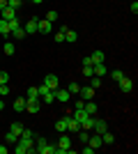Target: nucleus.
Here are the masks:
<instances>
[{
  "label": "nucleus",
  "mask_w": 138,
  "mask_h": 154,
  "mask_svg": "<svg viewBox=\"0 0 138 154\" xmlns=\"http://www.w3.org/2000/svg\"><path fill=\"white\" fill-rule=\"evenodd\" d=\"M69 147H72V138H69L67 131H65V134H60V140H58V145H55V154H65Z\"/></svg>",
  "instance_id": "nucleus-1"
},
{
  "label": "nucleus",
  "mask_w": 138,
  "mask_h": 154,
  "mask_svg": "<svg viewBox=\"0 0 138 154\" xmlns=\"http://www.w3.org/2000/svg\"><path fill=\"white\" fill-rule=\"evenodd\" d=\"M26 110L28 113H39L41 110V99H26Z\"/></svg>",
  "instance_id": "nucleus-2"
},
{
  "label": "nucleus",
  "mask_w": 138,
  "mask_h": 154,
  "mask_svg": "<svg viewBox=\"0 0 138 154\" xmlns=\"http://www.w3.org/2000/svg\"><path fill=\"white\" fill-rule=\"evenodd\" d=\"M44 85H48L51 90H58L60 88V78L55 76V74H46L44 76Z\"/></svg>",
  "instance_id": "nucleus-3"
},
{
  "label": "nucleus",
  "mask_w": 138,
  "mask_h": 154,
  "mask_svg": "<svg viewBox=\"0 0 138 154\" xmlns=\"http://www.w3.org/2000/svg\"><path fill=\"white\" fill-rule=\"evenodd\" d=\"M37 21H39V16H30V19L26 21V28H23L26 35H35V32H37Z\"/></svg>",
  "instance_id": "nucleus-4"
},
{
  "label": "nucleus",
  "mask_w": 138,
  "mask_h": 154,
  "mask_svg": "<svg viewBox=\"0 0 138 154\" xmlns=\"http://www.w3.org/2000/svg\"><path fill=\"white\" fill-rule=\"evenodd\" d=\"M94 88L92 85H85V88H81V92H78V97L81 99H85V101H90V99H94Z\"/></svg>",
  "instance_id": "nucleus-5"
},
{
  "label": "nucleus",
  "mask_w": 138,
  "mask_h": 154,
  "mask_svg": "<svg viewBox=\"0 0 138 154\" xmlns=\"http://www.w3.org/2000/svg\"><path fill=\"white\" fill-rule=\"evenodd\" d=\"M53 94H55V101H60V103H67L69 99H72V94H69V90H53Z\"/></svg>",
  "instance_id": "nucleus-6"
},
{
  "label": "nucleus",
  "mask_w": 138,
  "mask_h": 154,
  "mask_svg": "<svg viewBox=\"0 0 138 154\" xmlns=\"http://www.w3.org/2000/svg\"><path fill=\"white\" fill-rule=\"evenodd\" d=\"M51 28H53V23H48L46 19H39V21H37V32H39V35H48V32H51Z\"/></svg>",
  "instance_id": "nucleus-7"
},
{
  "label": "nucleus",
  "mask_w": 138,
  "mask_h": 154,
  "mask_svg": "<svg viewBox=\"0 0 138 154\" xmlns=\"http://www.w3.org/2000/svg\"><path fill=\"white\" fill-rule=\"evenodd\" d=\"M118 85H120V90H122V92H131L133 90V81H131V78H127V76L120 78Z\"/></svg>",
  "instance_id": "nucleus-8"
},
{
  "label": "nucleus",
  "mask_w": 138,
  "mask_h": 154,
  "mask_svg": "<svg viewBox=\"0 0 138 154\" xmlns=\"http://www.w3.org/2000/svg\"><path fill=\"white\" fill-rule=\"evenodd\" d=\"M67 131H72V134H78L81 131V124L76 122L72 115H67Z\"/></svg>",
  "instance_id": "nucleus-9"
},
{
  "label": "nucleus",
  "mask_w": 138,
  "mask_h": 154,
  "mask_svg": "<svg viewBox=\"0 0 138 154\" xmlns=\"http://www.w3.org/2000/svg\"><path fill=\"white\" fill-rule=\"evenodd\" d=\"M87 145H90V147H101V145H104V140H101V134H94V136H90V138H87Z\"/></svg>",
  "instance_id": "nucleus-10"
},
{
  "label": "nucleus",
  "mask_w": 138,
  "mask_h": 154,
  "mask_svg": "<svg viewBox=\"0 0 138 154\" xmlns=\"http://www.w3.org/2000/svg\"><path fill=\"white\" fill-rule=\"evenodd\" d=\"M92 71H94V76H104V74H108V69H106V62H97V64H92Z\"/></svg>",
  "instance_id": "nucleus-11"
},
{
  "label": "nucleus",
  "mask_w": 138,
  "mask_h": 154,
  "mask_svg": "<svg viewBox=\"0 0 138 154\" xmlns=\"http://www.w3.org/2000/svg\"><path fill=\"white\" fill-rule=\"evenodd\" d=\"M94 134H104V131H108V124H106V120H94Z\"/></svg>",
  "instance_id": "nucleus-12"
},
{
  "label": "nucleus",
  "mask_w": 138,
  "mask_h": 154,
  "mask_svg": "<svg viewBox=\"0 0 138 154\" xmlns=\"http://www.w3.org/2000/svg\"><path fill=\"white\" fill-rule=\"evenodd\" d=\"M14 110H16V113H23V110H26V97L14 99Z\"/></svg>",
  "instance_id": "nucleus-13"
},
{
  "label": "nucleus",
  "mask_w": 138,
  "mask_h": 154,
  "mask_svg": "<svg viewBox=\"0 0 138 154\" xmlns=\"http://www.w3.org/2000/svg\"><path fill=\"white\" fill-rule=\"evenodd\" d=\"M0 35H2V37H12V32H9V21L0 19Z\"/></svg>",
  "instance_id": "nucleus-14"
},
{
  "label": "nucleus",
  "mask_w": 138,
  "mask_h": 154,
  "mask_svg": "<svg viewBox=\"0 0 138 154\" xmlns=\"http://www.w3.org/2000/svg\"><path fill=\"white\" fill-rule=\"evenodd\" d=\"M0 12H2V19H5V21L16 19V9H12V7H5V9H0Z\"/></svg>",
  "instance_id": "nucleus-15"
},
{
  "label": "nucleus",
  "mask_w": 138,
  "mask_h": 154,
  "mask_svg": "<svg viewBox=\"0 0 138 154\" xmlns=\"http://www.w3.org/2000/svg\"><path fill=\"white\" fill-rule=\"evenodd\" d=\"M94 120H97L94 115H85V120L81 122V129H85V131H87V129H92V127H94Z\"/></svg>",
  "instance_id": "nucleus-16"
},
{
  "label": "nucleus",
  "mask_w": 138,
  "mask_h": 154,
  "mask_svg": "<svg viewBox=\"0 0 138 154\" xmlns=\"http://www.w3.org/2000/svg\"><path fill=\"white\" fill-rule=\"evenodd\" d=\"M90 60H92V64H97V62H104V60H106V53H104V51H94V53L90 55Z\"/></svg>",
  "instance_id": "nucleus-17"
},
{
  "label": "nucleus",
  "mask_w": 138,
  "mask_h": 154,
  "mask_svg": "<svg viewBox=\"0 0 138 154\" xmlns=\"http://www.w3.org/2000/svg\"><path fill=\"white\" fill-rule=\"evenodd\" d=\"M26 99H39V90H37V88H28L26 90Z\"/></svg>",
  "instance_id": "nucleus-18"
},
{
  "label": "nucleus",
  "mask_w": 138,
  "mask_h": 154,
  "mask_svg": "<svg viewBox=\"0 0 138 154\" xmlns=\"http://www.w3.org/2000/svg\"><path fill=\"white\" fill-rule=\"evenodd\" d=\"M83 110H85L87 115H94V113H97V103L90 99V101H85V108H83Z\"/></svg>",
  "instance_id": "nucleus-19"
},
{
  "label": "nucleus",
  "mask_w": 138,
  "mask_h": 154,
  "mask_svg": "<svg viewBox=\"0 0 138 154\" xmlns=\"http://www.w3.org/2000/svg\"><path fill=\"white\" fill-rule=\"evenodd\" d=\"M55 129H58V134H65L67 131V117H60L58 122H55Z\"/></svg>",
  "instance_id": "nucleus-20"
},
{
  "label": "nucleus",
  "mask_w": 138,
  "mask_h": 154,
  "mask_svg": "<svg viewBox=\"0 0 138 154\" xmlns=\"http://www.w3.org/2000/svg\"><path fill=\"white\" fill-rule=\"evenodd\" d=\"M16 140H19V136L14 134V131H7V134H5V143H9V145H16Z\"/></svg>",
  "instance_id": "nucleus-21"
},
{
  "label": "nucleus",
  "mask_w": 138,
  "mask_h": 154,
  "mask_svg": "<svg viewBox=\"0 0 138 154\" xmlns=\"http://www.w3.org/2000/svg\"><path fill=\"white\" fill-rule=\"evenodd\" d=\"M101 140H104V145H113V143H115V136L104 131V134H101Z\"/></svg>",
  "instance_id": "nucleus-22"
},
{
  "label": "nucleus",
  "mask_w": 138,
  "mask_h": 154,
  "mask_svg": "<svg viewBox=\"0 0 138 154\" xmlns=\"http://www.w3.org/2000/svg\"><path fill=\"white\" fill-rule=\"evenodd\" d=\"M65 42H78V32L67 30V32H65Z\"/></svg>",
  "instance_id": "nucleus-23"
},
{
  "label": "nucleus",
  "mask_w": 138,
  "mask_h": 154,
  "mask_svg": "<svg viewBox=\"0 0 138 154\" xmlns=\"http://www.w3.org/2000/svg\"><path fill=\"white\" fill-rule=\"evenodd\" d=\"M2 51H5L7 55H14V53H16V46H14L12 42H5V46H2Z\"/></svg>",
  "instance_id": "nucleus-24"
},
{
  "label": "nucleus",
  "mask_w": 138,
  "mask_h": 154,
  "mask_svg": "<svg viewBox=\"0 0 138 154\" xmlns=\"http://www.w3.org/2000/svg\"><path fill=\"white\" fill-rule=\"evenodd\" d=\"M12 37H16V39H26L28 35H26V30H23V26L16 28V30H12Z\"/></svg>",
  "instance_id": "nucleus-25"
},
{
  "label": "nucleus",
  "mask_w": 138,
  "mask_h": 154,
  "mask_svg": "<svg viewBox=\"0 0 138 154\" xmlns=\"http://www.w3.org/2000/svg\"><path fill=\"white\" fill-rule=\"evenodd\" d=\"M39 99H41L44 103H53V101H55V94H53V90H51V92H46V94H41Z\"/></svg>",
  "instance_id": "nucleus-26"
},
{
  "label": "nucleus",
  "mask_w": 138,
  "mask_h": 154,
  "mask_svg": "<svg viewBox=\"0 0 138 154\" xmlns=\"http://www.w3.org/2000/svg\"><path fill=\"white\" fill-rule=\"evenodd\" d=\"M44 19H46V21H48V23H55V21H58V19H60V16H58V12H55V9H51V12L46 14Z\"/></svg>",
  "instance_id": "nucleus-27"
},
{
  "label": "nucleus",
  "mask_w": 138,
  "mask_h": 154,
  "mask_svg": "<svg viewBox=\"0 0 138 154\" xmlns=\"http://www.w3.org/2000/svg\"><path fill=\"white\" fill-rule=\"evenodd\" d=\"M67 90H69V94H78V92H81V85L76 83V81H72V83H69V88H67Z\"/></svg>",
  "instance_id": "nucleus-28"
},
{
  "label": "nucleus",
  "mask_w": 138,
  "mask_h": 154,
  "mask_svg": "<svg viewBox=\"0 0 138 154\" xmlns=\"http://www.w3.org/2000/svg\"><path fill=\"white\" fill-rule=\"evenodd\" d=\"M9 131H14L16 136H21V134H23V124H21V122H14L12 127H9Z\"/></svg>",
  "instance_id": "nucleus-29"
},
{
  "label": "nucleus",
  "mask_w": 138,
  "mask_h": 154,
  "mask_svg": "<svg viewBox=\"0 0 138 154\" xmlns=\"http://www.w3.org/2000/svg\"><path fill=\"white\" fill-rule=\"evenodd\" d=\"M122 76H124V71H122V69H113V71H111V78L115 81V83H118Z\"/></svg>",
  "instance_id": "nucleus-30"
},
{
  "label": "nucleus",
  "mask_w": 138,
  "mask_h": 154,
  "mask_svg": "<svg viewBox=\"0 0 138 154\" xmlns=\"http://www.w3.org/2000/svg\"><path fill=\"white\" fill-rule=\"evenodd\" d=\"M90 85L94 88V90H99V88H101V78L99 76H90Z\"/></svg>",
  "instance_id": "nucleus-31"
},
{
  "label": "nucleus",
  "mask_w": 138,
  "mask_h": 154,
  "mask_svg": "<svg viewBox=\"0 0 138 154\" xmlns=\"http://www.w3.org/2000/svg\"><path fill=\"white\" fill-rule=\"evenodd\" d=\"M87 138H90V134H87L85 129H81V131H78V140H81V143H85V145H87Z\"/></svg>",
  "instance_id": "nucleus-32"
},
{
  "label": "nucleus",
  "mask_w": 138,
  "mask_h": 154,
  "mask_svg": "<svg viewBox=\"0 0 138 154\" xmlns=\"http://www.w3.org/2000/svg\"><path fill=\"white\" fill-rule=\"evenodd\" d=\"M23 5V0H7V7H12V9H19Z\"/></svg>",
  "instance_id": "nucleus-33"
},
{
  "label": "nucleus",
  "mask_w": 138,
  "mask_h": 154,
  "mask_svg": "<svg viewBox=\"0 0 138 154\" xmlns=\"http://www.w3.org/2000/svg\"><path fill=\"white\" fill-rule=\"evenodd\" d=\"M83 76H94V71H92V64H83Z\"/></svg>",
  "instance_id": "nucleus-34"
},
{
  "label": "nucleus",
  "mask_w": 138,
  "mask_h": 154,
  "mask_svg": "<svg viewBox=\"0 0 138 154\" xmlns=\"http://www.w3.org/2000/svg\"><path fill=\"white\" fill-rule=\"evenodd\" d=\"M83 108H85V99H81V97H78V99H76V106H74V110H83Z\"/></svg>",
  "instance_id": "nucleus-35"
},
{
  "label": "nucleus",
  "mask_w": 138,
  "mask_h": 154,
  "mask_svg": "<svg viewBox=\"0 0 138 154\" xmlns=\"http://www.w3.org/2000/svg\"><path fill=\"white\" fill-rule=\"evenodd\" d=\"M16 28H21V21L19 19H12V21H9V32L16 30Z\"/></svg>",
  "instance_id": "nucleus-36"
},
{
  "label": "nucleus",
  "mask_w": 138,
  "mask_h": 154,
  "mask_svg": "<svg viewBox=\"0 0 138 154\" xmlns=\"http://www.w3.org/2000/svg\"><path fill=\"white\" fill-rule=\"evenodd\" d=\"M5 83H9V74H7V71H0V85H5Z\"/></svg>",
  "instance_id": "nucleus-37"
},
{
  "label": "nucleus",
  "mask_w": 138,
  "mask_h": 154,
  "mask_svg": "<svg viewBox=\"0 0 138 154\" xmlns=\"http://www.w3.org/2000/svg\"><path fill=\"white\" fill-rule=\"evenodd\" d=\"M53 39H55L58 44H62V42H65V32H62V30H58V32H55V37H53Z\"/></svg>",
  "instance_id": "nucleus-38"
},
{
  "label": "nucleus",
  "mask_w": 138,
  "mask_h": 154,
  "mask_svg": "<svg viewBox=\"0 0 138 154\" xmlns=\"http://www.w3.org/2000/svg\"><path fill=\"white\" fill-rule=\"evenodd\" d=\"M7 94H9V83L0 85V97H7Z\"/></svg>",
  "instance_id": "nucleus-39"
},
{
  "label": "nucleus",
  "mask_w": 138,
  "mask_h": 154,
  "mask_svg": "<svg viewBox=\"0 0 138 154\" xmlns=\"http://www.w3.org/2000/svg\"><path fill=\"white\" fill-rule=\"evenodd\" d=\"M37 90H39V97H41V94H46V92H51V88H48V85H44V83H41L39 88H37Z\"/></svg>",
  "instance_id": "nucleus-40"
},
{
  "label": "nucleus",
  "mask_w": 138,
  "mask_h": 154,
  "mask_svg": "<svg viewBox=\"0 0 138 154\" xmlns=\"http://www.w3.org/2000/svg\"><path fill=\"white\" fill-rule=\"evenodd\" d=\"M83 154H94V147H90V145H87V147H83Z\"/></svg>",
  "instance_id": "nucleus-41"
},
{
  "label": "nucleus",
  "mask_w": 138,
  "mask_h": 154,
  "mask_svg": "<svg viewBox=\"0 0 138 154\" xmlns=\"http://www.w3.org/2000/svg\"><path fill=\"white\" fill-rule=\"evenodd\" d=\"M131 12H133V14H138V2H136V0L131 2Z\"/></svg>",
  "instance_id": "nucleus-42"
},
{
  "label": "nucleus",
  "mask_w": 138,
  "mask_h": 154,
  "mask_svg": "<svg viewBox=\"0 0 138 154\" xmlns=\"http://www.w3.org/2000/svg\"><path fill=\"white\" fill-rule=\"evenodd\" d=\"M7 7V0H0V9H5Z\"/></svg>",
  "instance_id": "nucleus-43"
},
{
  "label": "nucleus",
  "mask_w": 138,
  "mask_h": 154,
  "mask_svg": "<svg viewBox=\"0 0 138 154\" xmlns=\"http://www.w3.org/2000/svg\"><path fill=\"white\" fill-rule=\"evenodd\" d=\"M0 154H7V147H5V145H0Z\"/></svg>",
  "instance_id": "nucleus-44"
},
{
  "label": "nucleus",
  "mask_w": 138,
  "mask_h": 154,
  "mask_svg": "<svg viewBox=\"0 0 138 154\" xmlns=\"http://www.w3.org/2000/svg\"><path fill=\"white\" fill-rule=\"evenodd\" d=\"M5 108V99H2V97H0V110Z\"/></svg>",
  "instance_id": "nucleus-45"
},
{
  "label": "nucleus",
  "mask_w": 138,
  "mask_h": 154,
  "mask_svg": "<svg viewBox=\"0 0 138 154\" xmlns=\"http://www.w3.org/2000/svg\"><path fill=\"white\" fill-rule=\"evenodd\" d=\"M30 2H35V5H41V2H44V0H30Z\"/></svg>",
  "instance_id": "nucleus-46"
}]
</instances>
